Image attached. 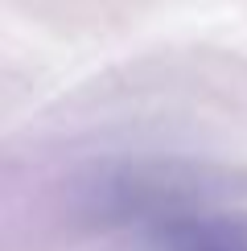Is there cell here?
Returning <instances> with one entry per match:
<instances>
[{
	"label": "cell",
	"mask_w": 247,
	"mask_h": 251,
	"mask_svg": "<svg viewBox=\"0 0 247 251\" xmlns=\"http://www.w3.org/2000/svg\"><path fill=\"white\" fill-rule=\"evenodd\" d=\"M116 206L128 223L140 226L152 251H247V235L239 226L198 210L190 202H177L173 190L157 185H120Z\"/></svg>",
	"instance_id": "obj_1"
}]
</instances>
